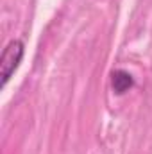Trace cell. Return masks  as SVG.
Segmentation results:
<instances>
[{
  "instance_id": "cell-2",
  "label": "cell",
  "mask_w": 152,
  "mask_h": 154,
  "mask_svg": "<svg viewBox=\"0 0 152 154\" xmlns=\"http://www.w3.org/2000/svg\"><path fill=\"white\" fill-rule=\"evenodd\" d=\"M111 86H113V91L116 95H123L125 91H129L134 86V77L129 72L118 68L111 74Z\"/></svg>"
},
{
  "instance_id": "cell-1",
  "label": "cell",
  "mask_w": 152,
  "mask_h": 154,
  "mask_svg": "<svg viewBox=\"0 0 152 154\" xmlns=\"http://www.w3.org/2000/svg\"><path fill=\"white\" fill-rule=\"evenodd\" d=\"M25 54V45L22 39H11L5 48L2 50V57H0V77H2V86L7 84V81L11 75L16 72V68L20 66L22 59Z\"/></svg>"
}]
</instances>
